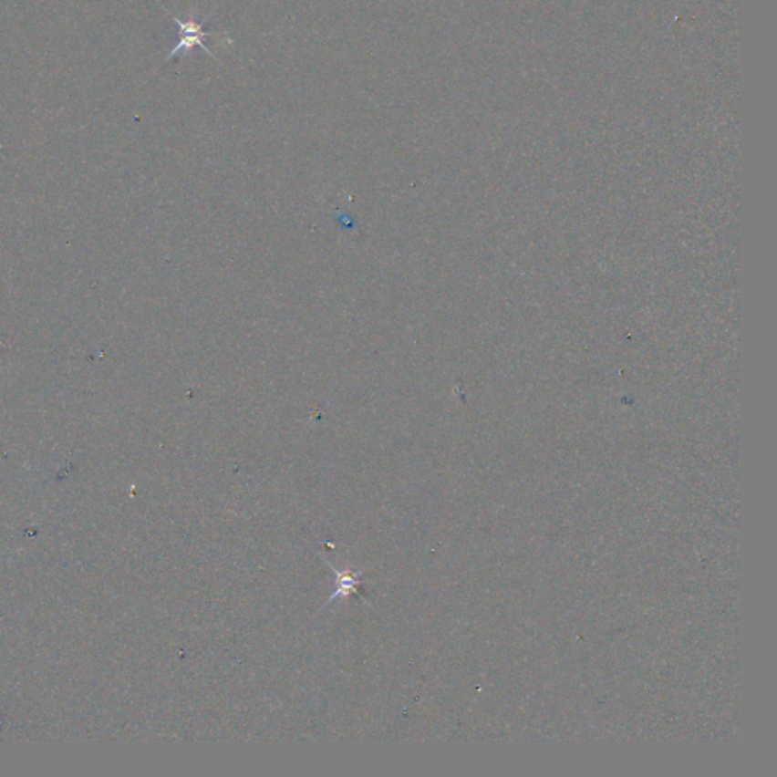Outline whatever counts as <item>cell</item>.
<instances>
[{
  "mask_svg": "<svg viewBox=\"0 0 777 777\" xmlns=\"http://www.w3.org/2000/svg\"><path fill=\"white\" fill-rule=\"evenodd\" d=\"M208 17L203 18L202 22L199 23L193 16L189 17L187 22H182L181 18H178L177 16H173L172 18L175 20V23L178 25V32H180V41H178V45L173 47L171 52H169L166 59L172 58L175 55L181 54H191L193 47L199 46L201 49L205 50L210 57L212 58H216V55L212 54V50L208 49L207 46L203 45V38H207V36H212V32L203 31L202 25L207 22ZM217 59V58H216Z\"/></svg>",
  "mask_w": 777,
  "mask_h": 777,
  "instance_id": "cell-1",
  "label": "cell"
},
{
  "mask_svg": "<svg viewBox=\"0 0 777 777\" xmlns=\"http://www.w3.org/2000/svg\"><path fill=\"white\" fill-rule=\"evenodd\" d=\"M333 571H335L336 577H337V589H336L335 594L331 596L330 601L339 598V596L360 594V591H358L360 580L357 579V575H351L349 570L337 571L336 568H333Z\"/></svg>",
  "mask_w": 777,
  "mask_h": 777,
  "instance_id": "cell-2",
  "label": "cell"
}]
</instances>
